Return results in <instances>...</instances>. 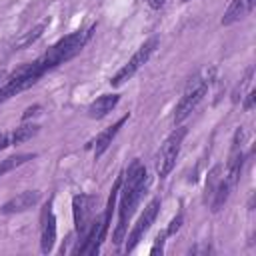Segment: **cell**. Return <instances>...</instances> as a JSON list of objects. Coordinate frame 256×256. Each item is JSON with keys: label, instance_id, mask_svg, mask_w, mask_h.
I'll return each mask as SVG.
<instances>
[{"label": "cell", "instance_id": "obj_17", "mask_svg": "<svg viewBox=\"0 0 256 256\" xmlns=\"http://www.w3.org/2000/svg\"><path fill=\"white\" fill-rule=\"evenodd\" d=\"M180 226H182V214H178V216H176V218H174V220L170 222V226H168L166 234H174V232H176V230H178Z\"/></svg>", "mask_w": 256, "mask_h": 256}, {"label": "cell", "instance_id": "obj_16", "mask_svg": "<svg viewBox=\"0 0 256 256\" xmlns=\"http://www.w3.org/2000/svg\"><path fill=\"white\" fill-rule=\"evenodd\" d=\"M166 236H168L166 232H162V234H158V236H156V244L152 246L150 254H158V252H162V246H164V238H166Z\"/></svg>", "mask_w": 256, "mask_h": 256}, {"label": "cell", "instance_id": "obj_8", "mask_svg": "<svg viewBox=\"0 0 256 256\" xmlns=\"http://www.w3.org/2000/svg\"><path fill=\"white\" fill-rule=\"evenodd\" d=\"M56 242V216L52 212V202L42 208L40 214V250L48 254Z\"/></svg>", "mask_w": 256, "mask_h": 256}, {"label": "cell", "instance_id": "obj_19", "mask_svg": "<svg viewBox=\"0 0 256 256\" xmlns=\"http://www.w3.org/2000/svg\"><path fill=\"white\" fill-rule=\"evenodd\" d=\"M148 4H150L152 8H156V10H158V8H162V6L166 4V0H148Z\"/></svg>", "mask_w": 256, "mask_h": 256}, {"label": "cell", "instance_id": "obj_21", "mask_svg": "<svg viewBox=\"0 0 256 256\" xmlns=\"http://www.w3.org/2000/svg\"><path fill=\"white\" fill-rule=\"evenodd\" d=\"M4 80H6V70L0 68V84H4Z\"/></svg>", "mask_w": 256, "mask_h": 256}, {"label": "cell", "instance_id": "obj_7", "mask_svg": "<svg viewBox=\"0 0 256 256\" xmlns=\"http://www.w3.org/2000/svg\"><path fill=\"white\" fill-rule=\"evenodd\" d=\"M72 214H74V226L78 236H84L92 220V196L76 194L72 198Z\"/></svg>", "mask_w": 256, "mask_h": 256}, {"label": "cell", "instance_id": "obj_11", "mask_svg": "<svg viewBox=\"0 0 256 256\" xmlns=\"http://www.w3.org/2000/svg\"><path fill=\"white\" fill-rule=\"evenodd\" d=\"M118 100H120L118 94H102V96H98V98L88 106V116H90V118H96V120L108 116V114L114 110V106L118 104Z\"/></svg>", "mask_w": 256, "mask_h": 256}, {"label": "cell", "instance_id": "obj_20", "mask_svg": "<svg viewBox=\"0 0 256 256\" xmlns=\"http://www.w3.org/2000/svg\"><path fill=\"white\" fill-rule=\"evenodd\" d=\"M36 110H40V108H38V106H34V108H28V110L24 112V120H28L32 114H36Z\"/></svg>", "mask_w": 256, "mask_h": 256}, {"label": "cell", "instance_id": "obj_10", "mask_svg": "<svg viewBox=\"0 0 256 256\" xmlns=\"http://www.w3.org/2000/svg\"><path fill=\"white\" fill-rule=\"evenodd\" d=\"M254 8V0H232L222 16V26H230L238 20H242L246 14H250Z\"/></svg>", "mask_w": 256, "mask_h": 256}, {"label": "cell", "instance_id": "obj_14", "mask_svg": "<svg viewBox=\"0 0 256 256\" xmlns=\"http://www.w3.org/2000/svg\"><path fill=\"white\" fill-rule=\"evenodd\" d=\"M36 134H38V124H22V126H18L14 130V134H12L10 140H12V144H22V142L30 140Z\"/></svg>", "mask_w": 256, "mask_h": 256}, {"label": "cell", "instance_id": "obj_13", "mask_svg": "<svg viewBox=\"0 0 256 256\" xmlns=\"http://www.w3.org/2000/svg\"><path fill=\"white\" fill-rule=\"evenodd\" d=\"M34 156H36V154H16V156H8L6 160H0V176H4L6 172H10V170L18 168L20 164H24V162L32 160Z\"/></svg>", "mask_w": 256, "mask_h": 256}, {"label": "cell", "instance_id": "obj_6", "mask_svg": "<svg viewBox=\"0 0 256 256\" xmlns=\"http://www.w3.org/2000/svg\"><path fill=\"white\" fill-rule=\"evenodd\" d=\"M158 210H160V200L158 198H154L146 208H144V212H142V216H140V220L134 224V228H132V232L128 234V242H126V252H132L134 248H136V244L142 240V236L150 230V226L154 224V220H156V216H158Z\"/></svg>", "mask_w": 256, "mask_h": 256}, {"label": "cell", "instance_id": "obj_1", "mask_svg": "<svg viewBox=\"0 0 256 256\" xmlns=\"http://www.w3.org/2000/svg\"><path fill=\"white\" fill-rule=\"evenodd\" d=\"M48 70H52V64L48 62V58H46L44 54H42L40 58H36L34 62L20 66V68H18L14 74H10V76L4 80V84L0 86V102L6 100V98H10V96H16V94L28 90V88L34 86Z\"/></svg>", "mask_w": 256, "mask_h": 256}, {"label": "cell", "instance_id": "obj_15", "mask_svg": "<svg viewBox=\"0 0 256 256\" xmlns=\"http://www.w3.org/2000/svg\"><path fill=\"white\" fill-rule=\"evenodd\" d=\"M44 26H46V24H38V26H36L34 30H30V32H28L26 36H22V38H20V40H18V42H16L14 46H28L30 42H34V40H36V38H38V36L42 34Z\"/></svg>", "mask_w": 256, "mask_h": 256}, {"label": "cell", "instance_id": "obj_3", "mask_svg": "<svg viewBox=\"0 0 256 256\" xmlns=\"http://www.w3.org/2000/svg\"><path fill=\"white\" fill-rule=\"evenodd\" d=\"M184 136H186V128H176L166 140H164V144L160 146V150H158V154H156V174L160 176V178H164V176H168L170 172H172V168H174V164H176V158H178V154H180V146H182V140H184Z\"/></svg>", "mask_w": 256, "mask_h": 256}, {"label": "cell", "instance_id": "obj_12", "mask_svg": "<svg viewBox=\"0 0 256 256\" xmlns=\"http://www.w3.org/2000/svg\"><path fill=\"white\" fill-rule=\"evenodd\" d=\"M128 120V114L126 116H122L116 124H112V126H108L106 130H102L98 136H96V140H94V154H96V158H100L106 150H108V146L112 144V140H114V136L118 134V130L122 128V124Z\"/></svg>", "mask_w": 256, "mask_h": 256}, {"label": "cell", "instance_id": "obj_18", "mask_svg": "<svg viewBox=\"0 0 256 256\" xmlns=\"http://www.w3.org/2000/svg\"><path fill=\"white\" fill-rule=\"evenodd\" d=\"M252 106H254V92H248L246 102H244V110H252Z\"/></svg>", "mask_w": 256, "mask_h": 256}, {"label": "cell", "instance_id": "obj_4", "mask_svg": "<svg viewBox=\"0 0 256 256\" xmlns=\"http://www.w3.org/2000/svg\"><path fill=\"white\" fill-rule=\"evenodd\" d=\"M156 46H158V38H150V40H146L134 54H132V58L112 76V80H110V84L112 86H120V84H124L126 80H130L148 60H150V56H152V52L156 50Z\"/></svg>", "mask_w": 256, "mask_h": 256}, {"label": "cell", "instance_id": "obj_2", "mask_svg": "<svg viewBox=\"0 0 256 256\" xmlns=\"http://www.w3.org/2000/svg\"><path fill=\"white\" fill-rule=\"evenodd\" d=\"M150 182H152V178L146 174L136 186L122 188V198H120V218H118V226H116V232H114V244H120V242L124 240L128 220H130V216L134 214V210H136L140 198L146 194Z\"/></svg>", "mask_w": 256, "mask_h": 256}, {"label": "cell", "instance_id": "obj_5", "mask_svg": "<svg viewBox=\"0 0 256 256\" xmlns=\"http://www.w3.org/2000/svg\"><path fill=\"white\" fill-rule=\"evenodd\" d=\"M206 92H208V82H206V80H202V78L190 80L188 86H186V90H184V94H182V98L178 100V104H176V108H174V122L178 124V122H182L184 118H188L190 112H192V110L200 104V100L206 96Z\"/></svg>", "mask_w": 256, "mask_h": 256}, {"label": "cell", "instance_id": "obj_9", "mask_svg": "<svg viewBox=\"0 0 256 256\" xmlns=\"http://www.w3.org/2000/svg\"><path fill=\"white\" fill-rule=\"evenodd\" d=\"M40 200V192L38 190H24L20 194H16L14 198H10L6 204H2L0 212L2 214H18V212H26L32 206H36Z\"/></svg>", "mask_w": 256, "mask_h": 256}]
</instances>
